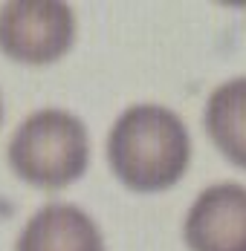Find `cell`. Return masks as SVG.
I'll list each match as a JSON object with an SVG mask.
<instances>
[{
  "label": "cell",
  "mask_w": 246,
  "mask_h": 251,
  "mask_svg": "<svg viewBox=\"0 0 246 251\" xmlns=\"http://www.w3.org/2000/svg\"><path fill=\"white\" fill-rule=\"evenodd\" d=\"M75 12L58 0H12L0 6V52L18 64L44 67L75 44Z\"/></svg>",
  "instance_id": "3"
},
{
  "label": "cell",
  "mask_w": 246,
  "mask_h": 251,
  "mask_svg": "<svg viewBox=\"0 0 246 251\" xmlns=\"http://www.w3.org/2000/svg\"><path fill=\"white\" fill-rule=\"evenodd\" d=\"M203 127L223 159L246 171V75L229 78L212 90Z\"/></svg>",
  "instance_id": "6"
},
{
  "label": "cell",
  "mask_w": 246,
  "mask_h": 251,
  "mask_svg": "<svg viewBox=\"0 0 246 251\" xmlns=\"http://www.w3.org/2000/svg\"><path fill=\"white\" fill-rule=\"evenodd\" d=\"M12 171L41 191H61L90 168V133L70 110H35L9 139Z\"/></svg>",
  "instance_id": "2"
},
{
  "label": "cell",
  "mask_w": 246,
  "mask_h": 251,
  "mask_svg": "<svg viewBox=\"0 0 246 251\" xmlns=\"http://www.w3.org/2000/svg\"><path fill=\"white\" fill-rule=\"evenodd\" d=\"M183 240L188 251H246V185L203 188L183 220Z\"/></svg>",
  "instance_id": "4"
},
{
  "label": "cell",
  "mask_w": 246,
  "mask_h": 251,
  "mask_svg": "<svg viewBox=\"0 0 246 251\" xmlns=\"http://www.w3.org/2000/svg\"><path fill=\"white\" fill-rule=\"evenodd\" d=\"M107 165L124 188L159 194L174 188L191 165L185 122L162 104H130L107 133Z\"/></svg>",
  "instance_id": "1"
},
{
  "label": "cell",
  "mask_w": 246,
  "mask_h": 251,
  "mask_svg": "<svg viewBox=\"0 0 246 251\" xmlns=\"http://www.w3.org/2000/svg\"><path fill=\"white\" fill-rule=\"evenodd\" d=\"M15 251H107L96 220L70 202L38 208L15 243Z\"/></svg>",
  "instance_id": "5"
},
{
  "label": "cell",
  "mask_w": 246,
  "mask_h": 251,
  "mask_svg": "<svg viewBox=\"0 0 246 251\" xmlns=\"http://www.w3.org/2000/svg\"><path fill=\"white\" fill-rule=\"evenodd\" d=\"M0 125H3V96H0Z\"/></svg>",
  "instance_id": "7"
}]
</instances>
